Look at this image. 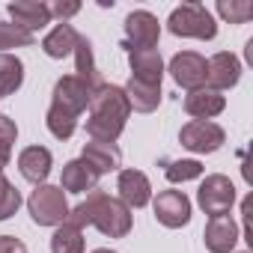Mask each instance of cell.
Returning a JSON list of instances; mask_svg holds the SVG:
<instances>
[{"mask_svg": "<svg viewBox=\"0 0 253 253\" xmlns=\"http://www.w3.org/2000/svg\"><path fill=\"white\" fill-rule=\"evenodd\" d=\"M66 223L84 229V226H95L101 235L107 238H125L131 232V209L125 206L119 197H110L104 191H89L86 200H81L75 209H69Z\"/></svg>", "mask_w": 253, "mask_h": 253, "instance_id": "6da1fadb", "label": "cell"}, {"mask_svg": "<svg viewBox=\"0 0 253 253\" xmlns=\"http://www.w3.org/2000/svg\"><path fill=\"white\" fill-rule=\"evenodd\" d=\"M89 116H86V134L92 140L101 143H116V137L122 134L125 122H128V98H125L122 86L104 84L92 98H89Z\"/></svg>", "mask_w": 253, "mask_h": 253, "instance_id": "7a4b0ae2", "label": "cell"}, {"mask_svg": "<svg viewBox=\"0 0 253 253\" xmlns=\"http://www.w3.org/2000/svg\"><path fill=\"white\" fill-rule=\"evenodd\" d=\"M167 27L173 36H182V39H203V42H211L217 36V24L211 18V12L200 3H182L170 12L167 18Z\"/></svg>", "mask_w": 253, "mask_h": 253, "instance_id": "3957f363", "label": "cell"}, {"mask_svg": "<svg viewBox=\"0 0 253 253\" xmlns=\"http://www.w3.org/2000/svg\"><path fill=\"white\" fill-rule=\"evenodd\" d=\"M27 211L39 226H60L69 217V200L60 185H36L27 200Z\"/></svg>", "mask_w": 253, "mask_h": 253, "instance_id": "277c9868", "label": "cell"}, {"mask_svg": "<svg viewBox=\"0 0 253 253\" xmlns=\"http://www.w3.org/2000/svg\"><path fill=\"white\" fill-rule=\"evenodd\" d=\"M197 203H200V209L209 217H223L235 206V185L226 176H220V173L206 176V182L197 191Z\"/></svg>", "mask_w": 253, "mask_h": 253, "instance_id": "5b68a950", "label": "cell"}, {"mask_svg": "<svg viewBox=\"0 0 253 253\" xmlns=\"http://www.w3.org/2000/svg\"><path fill=\"white\" fill-rule=\"evenodd\" d=\"M179 140L185 149L197 152V155H211L223 146L226 140V131L220 128L217 122H200V119H191L188 125H182L179 131Z\"/></svg>", "mask_w": 253, "mask_h": 253, "instance_id": "8992f818", "label": "cell"}, {"mask_svg": "<svg viewBox=\"0 0 253 253\" xmlns=\"http://www.w3.org/2000/svg\"><path fill=\"white\" fill-rule=\"evenodd\" d=\"M161 39V24L152 12L146 9H137V12H128L125 18V48L134 51V48H155Z\"/></svg>", "mask_w": 253, "mask_h": 253, "instance_id": "52a82bcc", "label": "cell"}, {"mask_svg": "<svg viewBox=\"0 0 253 253\" xmlns=\"http://www.w3.org/2000/svg\"><path fill=\"white\" fill-rule=\"evenodd\" d=\"M158 223H164L167 229H182L191 220V200L182 191H161L152 203Z\"/></svg>", "mask_w": 253, "mask_h": 253, "instance_id": "ba28073f", "label": "cell"}, {"mask_svg": "<svg viewBox=\"0 0 253 253\" xmlns=\"http://www.w3.org/2000/svg\"><path fill=\"white\" fill-rule=\"evenodd\" d=\"M206 57H200V54H194V51H182V54H176L173 60H170V75H173V81L179 84V86H185L188 92L191 89H200V86H206Z\"/></svg>", "mask_w": 253, "mask_h": 253, "instance_id": "9c48e42d", "label": "cell"}, {"mask_svg": "<svg viewBox=\"0 0 253 253\" xmlns=\"http://www.w3.org/2000/svg\"><path fill=\"white\" fill-rule=\"evenodd\" d=\"M206 86H211V89H217V92H223V89H232L235 84H238V78H241V63H238V57L235 54H229V51H220V54H214L211 60H206Z\"/></svg>", "mask_w": 253, "mask_h": 253, "instance_id": "30bf717a", "label": "cell"}, {"mask_svg": "<svg viewBox=\"0 0 253 253\" xmlns=\"http://www.w3.org/2000/svg\"><path fill=\"white\" fill-rule=\"evenodd\" d=\"M116 191H119V200L128 209H143L152 200V185H149L146 173H140V170H119Z\"/></svg>", "mask_w": 253, "mask_h": 253, "instance_id": "8fae6325", "label": "cell"}, {"mask_svg": "<svg viewBox=\"0 0 253 253\" xmlns=\"http://www.w3.org/2000/svg\"><path fill=\"white\" fill-rule=\"evenodd\" d=\"M223 107H226V95L211 86H200L185 95V113L200 122H211L217 113H223Z\"/></svg>", "mask_w": 253, "mask_h": 253, "instance_id": "7c38bea8", "label": "cell"}, {"mask_svg": "<svg viewBox=\"0 0 253 253\" xmlns=\"http://www.w3.org/2000/svg\"><path fill=\"white\" fill-rule=\"evenodd\" d=\"M89 89L75 78V75H66V78H60L57 84H54V98H51V104H57V107H63V110H69V113H75V116H81L86 107H89Z\"/></svg>", "mask_w": 253, "mask_h": 253, "instance_id": "4fadbf2b", "label": "cell"}, {"mask_svg": "<svg viewBox=\"0 0 253 253\" xmlns=\"http://www.w3.org/2000/svg\"><path fill=\"white\" fill-rule=\"evenodd\" d=\"M203 238H206V250L209 253H232L235 244H238V223L229 214L209 217Z\"/></svg>", "mask_w": 253, "mask_h": 253, "instance_id": "5bb4252c", "label": "cell"}, {"mask_svg": "<svg viewBox=\"0 0 253 253\" xmlns=\"http://www.w3.org/2000/svg\"><path fill=\"white\" fill-rule=\"evenodd\" d=\"M128 66H131V78H134V81L161 86L164 60H161V54H158L155 48H134V51H128Z\"/></svg>", "mask_w": 253, "mask_h": 253, "instance_id": "9a60e30c", "label": "cell"}, {"mask_svg": "<svg viewBox=\"0 0 253 253\" xmlns=\"http://www.w3.org/2000/svg\"><path fill=\"white\" fill-rule=\"evenodd\" d=\"M75 78L89 89V95H95L101 86H104V78L101 72L95 69V60H92V45L86 36H78V45H75Z\"/></svg>", "mask_w": 253, "mask_h": 253, "instance_id": "2e32d148", "label": "cell"}, {"mask_svg": "<svg viewBox=\"0 0 253 253\" xmlns=\"http://www.w3.org/2000/svg\"><path fill=\"white\" fill-rule=\"evenodd\" d=\"M6 9H9L12 21L18 27H24L27 33H36V30H42V27L51 24V6L36 3V0H12Z\"/></svg>", "mask_w": 253, "mask_h": 253, "instance_id": "e0dca14e", "label": "cell"}, {"mask_svg": "<svg viewBox=\"0 0 253 253\" xmlns=\"http://www.w3.org/2000/svg\"><path fill=\"white\" fill-rule=\"evenodd\" d=\"M51 167H54V158L45 146H27L18 155V170L33 185H45V179L51 176Z\"/></svg>", "mask_w": 253, "mask_h": 253, "instance_id": "ac0fdd59", "label": "cell"}, {"mask_svg": "<svg viewBox=\"0 0 253 253\" xmlns=\"http://www.w3.org/2000/svg\"><path fill=\"white\" fill-rule=\"evenodd\" d=\"M98 185V173L84 161V158H75L63 167V176H60V188L66 194H89L95 191Z\"/></svg>", "mask_w": 253, "mask_h": 253, "instance_id": "d6986e66", "label": "cell"}, {"mask_svg": "<svg viewBox=\"0 0 253 253\" xmlns=\"http://www.w3.org/2000/svg\"><path fill=\"white\" fill-rule=\"evenodd\" d=\"M81 158H84L98 176L113 173V170H119V164H122V152H119V146H116V143H101V140H89V143H84Z\"/></svg>", "mask_w": 253, "mask_h": 253, "instance_id": "ffe728a7", "label": "cell"}, {"mask_svg": "<svg viewBox=\"0 0 253 253\" xmlns=\"http://www.w3.org/2000/svg\"><path fill=\"white\" fill-rule=\"evenodd\" d=\"M125 98H128V107L137 110V113H152L158 104H161V86H152V84H143V81H128L122 86Z\"/></svg>", "mask_w": 253, "mask_h": 253, "instance_id": "44dd1931", "label": "cell"}, {"mask_svg": "<svg viewBox=\"0 0 253 253\" xmlns=\"http://www.w3.org/2000/svg\"><path fill=\"white\" fill-rule=\"evenodd\" d=\"M78 36H81V33H78L72 24H57V27L42 39V51H45L51 60H63V57H69V54L75 51Z\"/></svg>", "mask_w": 253, "mask_h": 253, "instance_id": "7402d4cb", "label": "cell"}, {"mask_svg": "<svg viewBox=\"0 0 253 253\" xmlns=\"http://www.w3.org/2000/svg\"><path fill=\"white\" fill-rule=\"evenodd\" d=\"M24 84V63L15 54H0V95H15Z\"/></svg>", "mask_w": 253, "mask_h": 253, "instance_id": "603a6c76", "label": "cell"}, {"mask_svg": "<svg viewBox=\"0 0 253 253\" xmlns=\"http://www.w3.org/2000/svg\"><path fill=\"white\" fill-rule=\"evenodd\" d=\"M84 229L72 226V223H60L51 235V253H84Z\"/></svg>", "mask_w": 253, "mask_h": 253, "instance_id": "cb8c5ba5", "label": "cell"}, {"mask_svg": "<svg viewBox=\"0 0 253 253\" xmlns=\"http://www.w3.org/2000/svg\"><path fill=\"white\" fill-rule=\"evenodd\" d=\"M45 125H48V131L57 140H69L75 134V128H78V116L63 110V107H57V104H51L48 113H45Z\"/></svg>", "mask_w": 253, "mask_h": 253, "instance_id": "d4e9b609", "label": "cell"}, {"mask_svg": "<svg viewBox=\"0 0 253 253\" xmlns=\"http://www.w3.org/2000/svg\"><path fill=\"white\" fill-rule=\"evenodd\" d=\"M164 176L179 185V182H191V179H200L203 176V164L197 158H188V161H167L164 164Z\"/></svg>", "mask_w": 253, "mask_h": 253, "instance_id": "484cf974", "label": "cell"}, {"mask_svg": "<svg viewBox=\"0 0 253 253\" xmlns=\"http://www.w3.org/2000/svg\"><path fill=\"white\" fill-rule=\"evenodd\" d=\"M27 45H33V33H27L18 24L0 21V54H6L9 48H27Z\"/></svg>", "mask_w": 253, "mask_h": 253, "instance_id": "4316f807", "label": "cell"}, {"mask_svg": "<svg viewBox=\"0 0 253 253\" xmlns=\"http://www.w3.org/2000/svg\"><path fill=\"white\" fill-rule=\"evenodd\" d=\"M217 15L229 24H244L253 18V3L247 0H217Z\"/></svg>", "mask_w": 253, "mask_h": 253, "instance_id": "83f0119b", "label": "cell"}, {"mask_svg": "<svg viewBox=\"0 0 253 253\" xmlns=\"http://www.w3.org/2000/svg\"><path fill=\"white\" fill-rule=\"evenodd\" d=\"M15 137H18L15 119L0 113V173H3V167H9V161H12V143H15Z\"/></svg>", "mask_w": 253, "mask_h": 253, "instance_id": "f1b7e54d", "label": "cell"}, {"mask_svg": "<svg viewBox=\"0 0 253 253\" xmlns=\"http://www.w3.org/2000/svg\"><path fill=\"white\" fill-rule=\"evenodd\" d=\"M21 209V194H18V188L0 173V220H9L15 211Z\"/></svg>", "mask_w": 253, "mask_h": 253, "instance_id": "f546056e", "label": "cell"}, {"mask_svg": "<svg viewBox=\"0 0 253 253\" xmlns=\"http://www.w3.org/2000/svg\"><path fill=\"white\" fill-rule=\"evenodd\" d=\"M78 12H81V3H63V0H57L51 6V18H60V24H66V18L78 15Z\"/></svg>", "mask_w": 253, "mask_h": 253, "instance_id": "4dcf8cb0", "label": "cell"}, {"mask_svg": "<svg viewBox=\"0 0 253 253\" xmlns=\"http://www.w3.org/2000/svg\"><path fill=\"white\" fill-rule=\"evenodd\" d=\"M0 253H27L24 241L15 235H0Z\"/></svg>", "mask_w": 253, "mask_h": 253, "instance_id": "1f68e13d", "label": "cell"}, {"mask_svg": "<svg viewBox=\"0 0 253 253\" xmlns=\"http://www.w3.org/2000/svg\"><path fill=\"white\" fill-rule=\"evenodd\" d=\"M92 253H116V250H107V247H98V250H92Z\"/></svg>", "mask_w": 253, "mask_h": 253, "instance_id": "d6a6232c", "label": "cell"}, {"mask_svg": "<svg viewBox=\"0 0 253 253\" xmlns=\"http://www.w3.org/2000/svg\"><path fill=\"white\" fill-rule=\"evenodd\" d=\"M241 253H247V250H241Z\"/></svg>", "mask_w": 253, "mask_h": 253, "instance_id": "836d02e7", "label": "cell"}]
</instances>
